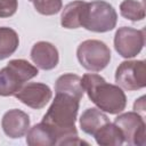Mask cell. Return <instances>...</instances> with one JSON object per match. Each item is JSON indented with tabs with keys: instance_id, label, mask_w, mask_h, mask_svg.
I'll return each instance as SVG.
<instances>
[{
	"instance_id": "6da1fadb",
	"label": "cell",
	"mask_w": 146,
	"mask_h": 146,
	"mask_svg": "<svg viewBox=\"0 0 146 146\" xmlns=\"http://www.w3.org/2000/svg\"><path fill=\"white\" fill-rule=\"evenodd\" d=\"M80 100L72 95L56 92L55 99L43 115L42 122L52 131L56 145H88L79 138L75 128Z\"/></svg>"
},
{
	"instance_id": "7a4b0ae2",
	"label": "cell",
	"mask_w": 146,
	"mask_h": 146,
	"mask_svg": "<svg viewBox=\"0 0 146 146\" xmlns=\"http://www.w3.org/2000/svg\"><path fill=\"white\" fill-rule=\"evenodd\" d=\"M81 80L89 99L100 111L119 114L125 108L127 97L121 87L107 83L103 76L95 73H87Z\"/></svg>"
},
{
	"instance_id": "3957f363",
	"label": "cell",
	"mask_w": 146,
	"mask_h": 146,
	"mask_svg": "<svg viewBox=\"0 0 146 146\" xmlns=\"http://www.w3.org/2000/svg\"><path fill=\"white\" fill-rule=\"evenodd\" d=\"M117 14L112 5L103 0L84 2L81 16V26L91 32L104 33L116 26Z\"/></svg>"
},
{
	"instance_id": "277c9868",
	"label": "cell",
	"mask_w": 146,
	"mask_h": 146,
	"mask_svg": "<svg viewBox=\"0 0 146 146\" xmlns=\"http://www.w3.org/2000/svg\"><path fill=\"white\" fill-rule=\"evenodd\" d=\"M39 71L36 66L25 59H13L0 70V96L15 95L25 82L35 78Z\"/></svg>"
},
{
	"instance_id": "5b68a950",
	"label": "cell",
	"mask_w": 146,
	"mask_h": 146,
	"mask_svg": "<svg viewBox=\"0 0 146 146\" xmlns=\"http://www.w3.org/2000/svg\"><path fill=\"white\" fill-rule=\"evenodd\" d=\"M78 59L86 70L100 72L111 60V50L106 43L99 40H86L81 42L76 50Z\"/></svg>"
},
{
	"instance_id": "8992f818",
	"label": "cell",
	"mask_w": 146,
	"mask_h": 146,
	"mask_svg": "<svg viewBox=\"0 0 146 146\" xmlns=\"http://www.w3.org/2000/svg\"><path fill=\"white\" fill-rule=\"evenodd\" d=\"M115 82L121 88L133 91L146 86V66L144 60L122 62L115 72Z\"/></svg>"
},
{
	"instance_id": "52a82bcc",
	"label": "cell",
	"mask_w": 146,
	"mask_h": 146,
	"mask_svg": "<svg viewBox=\"0 0 146 146\" xmlns=\"http://www.w3.org/2000/svg\"><path fill=\"white\" fill-rule=\"evenodd\" d=\"M114 124L121 130L124 141L130 145L144 146L146 144L145 121L138 112H127L119 114Z\"/></svg>"
},
{
	"instance_id": "ba28073f",
	"label": "cell",
	"mask_w": 146,
	"mask_h": 146,
	"mask_svg": "<svg viewBox=\"0 0 146 146\" xmlns=\"http://www.w3.org/2000/svg\"><path fill=\"white\" fill-rule=\"evenodd\" d=\"M145 44V30L120 27L114 35V48L123 58L137 56Z\"/></svg>"
},
{
	"instance_id": "9c48e42d",
	"label": "cell",
	"mask_w": 146,
	"mask_h": 146,
	"mask_svg": "<svg viewBox=\"0 0 146 146\" xmlns=\"http://www.w3.org/2000/svg\"><path fill=\"white\" fill-rule=\"evenodd\" d=\"M15 97L26 106L40 110L47 105L52 97V91L49 86L39 82H31L23 86L16 94Z\"/></svg>"
},
{
	"instance_id": "30bf717a",
	"label": "cell",
	"mask_w": 146,
	"mask_h": 146,
	"mask_svg": "<svg viewBox=\"0 0 146 146\" xmlns=\"http://www.w3.org/2000/svg\"><path fill=\"white\" fill-rule=\"evenodd\" d=\"M1 127L3 132L9 138H21L30 129V117L21 110H9L2 116Z\"/></svg>"
},
{
	"instance_id": "8fae6325",
	"label": "cell",
	"mask_w": 146,
	"mask_h": 146,
	"mask_svg": "<svg viewBox=\"0 0 146 146\" xmlns=\"http://www.w3.org/2000/svg\"><path fill=\"white\" fill-rule=\"evenodd\" d=\"M31 58L35 66L43 71L55 68L59 62L57 48L47 41H39L33 44L31 49Z\"/></svg>"
},
{
	"instance_id": "7c38bea8",
	"label": "cell",
	"mask_w": 146,
	"mask_h": 146,
	"mask_svg": "<svg viewBox=\"0 0 146 146\" xmlns=\"http://www.w3.org/2000/svg\"><path fill=\"white\" fill-rule=\"evenodd\" d=\"M110 122L107 115L99 108H88L80 116V127L83 132L94 136L104 124Z\"/></svg>"
},
{
	"instance_id": "4fadbf2b",
	"label": "cell",
	"mask_w": 146,
	"mask_h": 146,
	"mask_svg": "<svg viewBox=\"0 0 146 146\" xmlns=\"http://www.w3.org/2000/svg\"><path fill=\"white\" fill-rule=\"evenodd\" d=\"M55 91L68 94V95H72L79 99H81L83 97V94H84L81 78L79 75L72 74V73L63 74L56 80Z\"/></svg>"
},
{
	"instance_id": "5bb4252c",
	"label": "cell",
	"mask_w": 146,
	"mask_h": 146,
	"mask_svg": "<svg viewBox=\"0 0 146 146\" xmlns=\"http://www.w3.org/2000/svg\"><path fill=\"white\" fill-rule=\"evenodd\" d=\"M26 144L30 146H52L56 145L55 137L50 128L43 122L33 125L26 132Z\"/></svg>"
},
{
	"instance_id": "9a60e30c",
	"label": "cell",
	"mask_w": 146,
	"mask_h": 146,
	"mask_svg": "<svg viewBox=\"0 0 146 146\" xmlns=\"http://www.w3.org/2000/svg\"><path fill=\"white\" fill-rule=\"evenodd\" d=\"M98 145L102 146H120L124 143V137L121 130L111 122L104 124L95 135H94Z\"/></svg>"
},
{
	"instance_id": "2e32d148",
	"label": "cell",
	"mask_w": 146,
	"mask_h": 146,
	"mask_svg": "<svg viewBox=\"0 0 146 146\" xmlns=\"http://www.w3.org/2000/svg\"><path fill=\"white\" fill-rule=\"evenodd\" d=\"M86 1H73L67 3L60 16V24L65 29H78L81 27V16H82V9Z\"/></svg>"
},
{
	"instance_id": "e0dca14e",
	"label": "cell",
	"mask_w": 146,
	"mask_h": 146,
	"mask_svg": "<svg viewBox=\"0 0 146 146\" xmlns=\"http://www.w3.org/2000/svg\"><path fill=\"white\" fill-rule=\"evenodd\" d=\"M19 38L15 30L10 27H0V60L11 56L18 48Z\"/></svg>"
},
{
	"instance_id": "ac0fdd59",
	"label": "cell",
	"mask_w": 146,
	"mask_h": 146,
	"mask_svg": "<svg viewBox=\"0 0 146 146\" xmlns=\"http://www.w3.org/2000/svg\"><path fill=\"white\" fill-rule=\"evenodd\" d=\"M121 15L132 22L141 21L145 18V6L144 2L137 0H124L120 5Z\"/></svg>"
},
{
	"instance_id": "d6986e66",
	"label": "cell",
	"mask_w": 146,
	"mask_h": 146,
	"mask_svg": "<svg viewBox=\"0 0 146 146\" xmlns=\"http://www.w3.org/2000/svg\"><path fill=\"white\" fill-rule=\"evenodd\" d=\"M33 6L35 10L46 16L55 15L60 11L63 7L62 0H33Z\"/></svg>"
},
{
	"instance_id": "ffe728a7",
	"label": "cell",
	"mask_w": 146,
	"mask_h": 146,
	"mask_svg": "<svg viewBox=\"0 0 146 146\" xmlns=\"http://www.w3.org/2000/svg\"><path fill=\"white\" fill-rule=\"evenodd\" d=\"M18 8L17 0H0V18L13 16Z\"/></svg>"
},
{
	"instance_id": "44dd1931",
	"label": "cell",
	"mask_w": 146,
	"mask_h": 146,
	"mask_svg": "<svg viewBox=\"0 0 146 146\" xmlns=\"http://www.w3.org/2000/svg\"><path fill=\"white\" fill-rule=\"evenodd\" d=\"M145 97L141 96L139 99H137L135 102V105H133V110L137 112V111H145Z\"/></svg>"
},
{
	"instance_id": "7402d4cb",
	"label": "cell",
	"mask_w": 146,
	"mask_h": 146,
	"mask_svg": "<svg viewBox=\"0 0 146 146\" xmlns=\"http://www.w3.org/2000/svg\"><path fill=\"white\" fill-rule=\"evenodd\" d=\"M30 1H33V0H30Z\"/></svg>"
}]
</instances>
